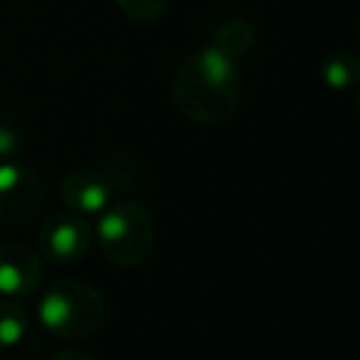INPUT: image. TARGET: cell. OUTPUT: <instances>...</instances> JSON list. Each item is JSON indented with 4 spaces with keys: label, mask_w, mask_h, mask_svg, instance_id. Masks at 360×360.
Here are the masks:
<instances>
[{
    "label": "cell",
    "mask_w": 360,
    "mask_h": 360,
    "mask_svg": "<svg viewBox=\"0 0 360 360\" xmlns=\"http://www.w3.org/2000/svg\"><path fill=\"white\" fill-rule=\"evenodd\" d=\"M356 113L360 115V91H358V96H356Z\"/></svg>",
    "instance_id": "15"
},
{
    "label": "cell",
    "mask_w": 360,
    "mask_h": 360,
    "mask_svg": "<svg viewBox=\"0 0 360 360\" xmlns=\"http://www.w3.org/2000/svg\"><path fill=\"white\" fill-rule=\"evenodd\" d=\"M321 79L331 89H351L360 84V57L353 52H336L323 59Z\"/></svg>",
    "instance_id": "8"
},
{
    "label": "cell",
    "mask_w": 360,
    "mask_h": 360,
    "mask_svg": "<svg viewBox=\"0 0 360 360\" xmlns=\"http://www.w3.org/2000/svg\"><path fill=\"white\" fill-rule=\"evenodd\" d=\"M22 147V135H20L18 125L13 120L0 118V160L10 162Z\"/></svg>",
    "instance_id": "13"
},
{
    "label": "cell",
    "mask_w": 360,
    "mask_h": 360,
    "mask_svg": "<svg viewBox=\"0 0 360 360\" xmlns=\"http://www.w3.org/2000/svg\"><path fill=\"white\" fill-rule=\"evenodd\" d=\"M101 250L113 265L138 267L155 245V218L138 201L108 204L96 223Z\"/></svg>",
    "instance_id": "3"
},
{
    "label": "cell",
    "mask_w": 360,
    "mask_h": 360,
    "mask_svg": "<svg viewBox=\"0 0 360 360\" xmlns=\"http://www.w3.org/2000/svg\"><path fill=\"white\" fill-rule=\"evenodd\" d=\"M59 196L72 214L94 216L110 204L113 186L98 169H74L59 184Z\"/></svg>",
    "instance_id": "7"
},
{
    "label": "cell",
    "mask_w": 360,
    "mask_h": 360,
    "mask_svg": "<svg viewBox=\"0 0 360 360\" xmlns=\"http://www.w3.org/2000/svg\"><path fill=\"white\" fill-rule=\"evenodd\" d=\"M42 262L32 248L22 243H0V294L3 297H22L32 294L42 285Z\"/></svg>",
    "instance_id": "6"
},
{
    "label": "cell",
    "mask_w": 360,
    "mask_h": 360,
    "mask_svg": "<svg viewBox=\"0 0 360 360\" xmlns=\"http://www.w3.org/2000/svg\"><path fill=\"white\" fill-rule=\"evenodd\" d=\"M98 172L108 179V184L113 186H123V189H133L140 184V165L130 157L115 155V157H105L98 165Z\"/></svg>",
    "instance_id": "10"
},
{
    "label": "cell",
    "mask_w": 360,
    "mask_h": 360,
    "mask_svg": "<svg viewBox=\"0 0 360 360\" xmlns=\"http://www.w3.org/2000/svg\"><path fill=\"white\" fill-rule=\"evenodd\" d=\"M115 3H118V8L128 18L140 20V22H150V20L160 18L167 0H115Z\"/></svg>",
    "instance_id": "12"
},
{
    "label": "cell",
    "mask_w": 360,
    "mask_h": 360,
    "mask_svg": "<svg viewBox=\"0 0 360 360\" xmlns=\"http://www.w3.org/2000/svg\"><path fill=\"white\" fill-rule=\"evenodd\" d=\"M37 316L54 336L86 338L105 323V299L89 282L59 280L42 292Z\"/></svg>",
    "instance_id": "2"
},
{
    "label": "cell",
    "mask_w": 360,
    "mask_h": 360,
    "mask_svg": "<svg viewBox=\"0 0 360 360\" xmlns=\"http://www.w3.org/2000/svg\"><path fill=\"white\" fill-rule=\"evenodd\" d=\"M39 250L52 262H76L86 257L91 248V228L84 216L59 214L44 221L39 228Z\"/></svg>",
    "instance_id": "5"
},
{
    "label": "cell",
    "mask_w": 360,
    "mask_h": 360,
    "mask_svg": "<svg viewBox=\"0 0 360 360\" xmlns=\"http://www.w3.org/2000/svg\"><path fill=\"white\" fill-rule=\"evenodd\" d=\"M44 206V181L30 167L0 165V218L5 223H30Z\"/></svg>",
    "instance_id": "4"
},
{
    "label": "cell",
    "mask_w": 360,
    "mask_h": 360,
    "mask_svg": "<svg viewBox=\"0 0 360 360\" xmlns=\"http://www.w3.org/2000/svg\"><path fill=\"white\" fill-rule=\"evenodd\" d=\"M252 42H255V32H252L250 25L243 22V20H233V22L223 25L214 44L231 57H240L243 52L252 47Z\"/></svg>",
    "instance_id": "11"
},
{
    "label": "cell",
    "mask_w": 360,
    "mask_h": 360,
    "mask_svg": "<svg viewBox=\"0 0 360 360\" xmlns=\"http://www.w3.org/2000/svg\"><path fill=\"white\" fill-rule=\"evenodd\" d=\"M30 328L25 307L15 302H0V348H15Z\"/></svg>",
    "instance_id": "9"
},
{
    "label": "cell",
    "mask_w": 360,
    "mask_h": 360,
    "mask_svg": "<svg viewBox=\"0 0 360 360\" xmlns=\"http://www.w3.org/2000/svg\"><path fill=\"white\" fill-rule=\"evenodd\" d=\"M49 360H94V358H91L89 353L76 351V348H72V351H62V353H57V356H52Z\"/></svg>",
    "instance_id": "14"
},
{
    "label": "cell",
    "mask_w": 360,
    "mask_h": 360,
    "mask_svg": "<svg viewBox=\"0 0 360 360\" xmlns=\"http://www.w3.org/2000/svg\"><path fill=\"white\" fill-rule=\"evenodd\" d=\"M243 94V76L236 57L204 47L186 57L172 79V101L194 123H223L236 113Z\"/></svg>",
    "instance_id": "1"
}]
</instances>
